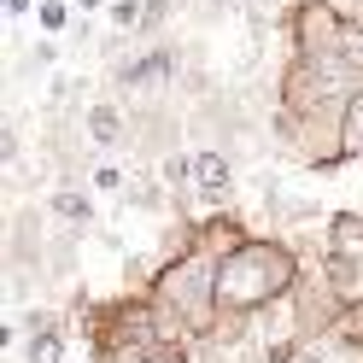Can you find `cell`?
I'll return each instance as SVG.
<instances>
[{
	"mask_svg": "<svg viewBox=\"0 0 363 363\" xmlns=\"http://www.w3.org/2000/svg\"><path fill=\"white\" fill-rule=\"evenodd\" d=\"M305 264L287 240H264V235H246L235 252H223L217 264V311L223 316H258L269 305L293 299Z\"/></svg>",
	"mask_w": 363,
	"mask_h": 363,
	"instance_id": "cell-1",
	"label": "cell"
},
{
	"mask_svg": "<svg viewBox=\"0 0 363 363\" xmlns=\"http://www.w3.org/2000/svg\"><path fill=\"white\" fill-rule=\"evenodd\" d=\"M217 264H223V252L194 246V252L170 258L152 276V305L182 340H206L223 323V311H217Z\"/></svg>",
	"mask_w": 363,
	"mask_h": 363,
	"instance_id": "cell-2",
	"label": "cell"
},
{
	"mask_svg": "<svg viewBox=\"0 0 363 363\" xmlns=\"http://www.w3.org/2000/svg\"><path fill=\"white\" fill-rule=\"evenodd\" d=\"M346 24H352V18H346V12H334L328 0H299V6H293V24H287V35H293V53H299V59L328 53L334 41L346 35Z\"/></svg>",
	"mask_w": 363,
	"mask_h": 363,
	"instance_id": "cell-3",
	"label": "cell"
},
{
	"mask_svg": "<svg viewBox=\"0 0 363 363\" xmlns=\"http://www.w3.org/2000/svg\"><path fill=\"white\" fill-rule=\"evenodd\" d=\"M176 71V53L170 48H147V53H135L123 65V88H135V94H152V88H164Z\"/></svg>",
	"mask_w": 363,
	"mask_h": 363,
	"instance_id": "cell-4",
	"label": "cell"
},
{
	"mask_svg": "<svg viewBox=\"0 0 363 363\" xmlns=\"http://www.w3.org/2000/svg\"><path fill=\"white\" fill-rule=\"evenodd\" d=\"M194 188L211 194V199L235 194V158L223 152V147H199V152H194Z\"/></svg>",
	"mask_w": 363,
	"mask_h": 363,
	"instance_id": "cell-5",
	"label": "cell"
},
{
	"mask_svg": "<svg viewBox=\"0 0 363 363\" xmlns=\"http://www.w3.org/2000/svg\"><path fill=\"white\" fill-rule=\"evenodd\" d=\"M82 129H88V141H94V147H123V135H129L123 106L118 100H94V106L82 111Z\"/></svg>",
	"mask_w": 363,
	"mask_h": 363,
	"instance_id": "cell-6",
	"label": "cell"
},
{
	"mask_svg": "<svg viewBox=\"0 0 363 363\" xmlns=\"http://www.w3.org/2000/svg\"><path fill=\"white\" fill-rule=\"evenodd\" d=\"M48 211L59 223H71V229H88V223H94V199H88L82 188H53L48 194Z\"/></svg>",
	"mask_w": 363,
	"mask_h": 363,
	"instance_id": "cell-7",
	"label": "cell"
},
{
	"mask_svg": "<svg viewBox=\"0 0 363 363\" xmlns=\"http://www.w3.org/2000/svg\"><path fill=\"white\" fill-rule=\"evenodd\" d=\"M340 158H346V164H352V158H363V94L340 111Z\"/></svg>",
	"mask_w": 363,
	"mask_h": 363,
	"instance_id": "cell-8",
	"label": "cell"
},
{
	"mask_svg": "<svg viewBox=\"0 0 363 363\" xmlns=\"http://www.w3.org/2000/svg\"><path fill=\"white\" fill-rule=\"evenodd\" d=\"M24 363H65V334L59 328H35L30 346H24Z\"/></svg>",
	"mask_w": 363,
	"mask_h": 363,
	"instance_id": "cell-9",
	"label": "cell"
},
{
	"mask_svg": "<svg viewBox=\"0 0 363 363\" xmlns=\"http://www.w3.org/2000/svg\"><path fill=\"white\" fill-rule=\"evenodd\" d=\"M328 334H334V340H346V346H357V352H363V299H352L346 311H340Z\"/></svg>",
	"mask_w": 363,
	"mask_h": 363,
	"instance_id": "cell-10",
	"label": "cell"
},
{
	"mask_svg": "<svg viewBox=\"0 0 363 363\" xmlns=\"http://www.w3.org/2000/svg\"><path fill=\"white\" fill-rule=\"evenodd\" d=\"M65 18H71V6H65V0H41V6H35V24L48 30V35L65 30Z\"/></svg>",
	"mask_w": 363,
	"mask_h": 363,
	"instance_id": "cell-11",
	"label": "cell"
},
{
	"mask_svg": "<svg viewBox=\"0 0 363 363\" xmlns=\"http://www.w3.org/2000/svg\"><path fill=\"white\" fill-rule=\"evenodd\" d=\"M94 188H100V194H118V188H123V170H118V164H94Z\"/></svg>",
	"mask_w": 363,
	"mask_h": 363,
	"instance_id": "cell-12",
	"label": "cell"
},
{
	"mask_svg": "<svg viewBox=\"0 0 363 363\" xmlns=\"http://www.w3.org/2000/svg\"><path fill=\"white\" fill-rule=\"evenodd\" d=\"M164 6H170V0H147V6H141V30H158V24H164Z\"/></svg>",
	"mask_w": 363,
	"mask_h": 363,
	"instance_id": "cell-13",
	"label": "cell"
},
{
	"mask_svg": "<svg viewBox=\"0 0 363 363\" xmlns=\"http://www.w3.org/2000/svg\"><path fill=\"white\" fill-rule=\"evenodd\" d=\"M6 12H12V18H24V12H30V0H6Z\"/></svg>",
	"mask_w": 363,
	"mask_h": 363,
	"instance_id": "cell-14",
	"label": "cell"
},
{
	"mask_svg": "<svg viewBox=\"0 0 363 363\" xmlns=\"http://www.w3.org/2000/svg\"><path fill=\"white\" fill-rule=\"evenodd\" d=\"M299 363H328V357H299Z\"/></svg>",
	"mask_w": 363,
	"mask_h": 363,
	"instance_id": "cell-15",
	"label": "cell"
}]
</instances>
